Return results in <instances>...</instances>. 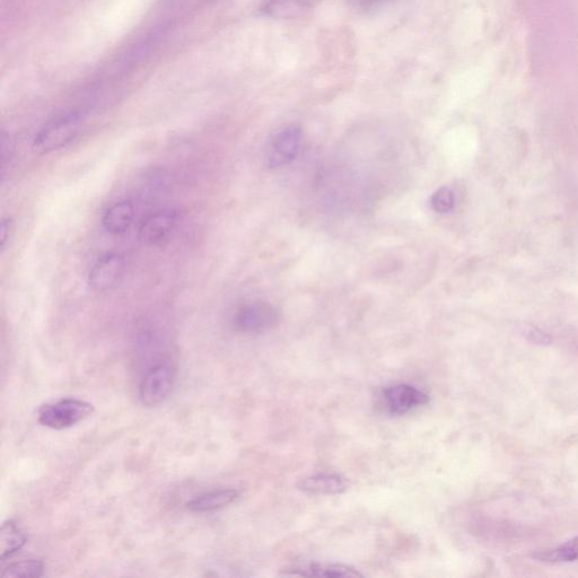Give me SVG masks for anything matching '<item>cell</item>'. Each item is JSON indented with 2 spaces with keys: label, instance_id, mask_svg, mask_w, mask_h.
I'll use <instances>...</instances> for the list:
<instances>
[{
  "label": "cell",
  "instance_id": "obj_1",
  "mask_svg": "<svg viewBox=\"0 0 578 578\" xmlns=\"http://www.w3.org/2000/svg\"><path fill=\"white\" fill-rule=\"evenodd\" d=\"M83 116L78 112L65 113L43 126L33 139L34 150L49 154L63 150L80 135Z\"/></svg>",
  "mask_w": 578,
  "mask_h": 578
},
{
  "label": "cell",
  "instance_id": "obj_2",
  "mask_svg": "<svg viewBox=\"0 0 578 578\" xmlns=\"http://www.w3.org/2000/svg\"><path fill=\"white\" fill-rule=\"evenodd\" d=\"M175 367L171 358L163 359L144 371L138 397L146 407H156L170 397L175 382Z\"/></svg>",
  "mask_w": 578,
  "mask_h": 578
},
{
  "label": "cell",
  "instance_id": "obj_3",
  "mask_svg": "<svg viewBox=\"0 0 578 578\" xmlns=\"http://www.w3.org/2000/svg\"><path fill=\"white\" fill-rule=\"evenodd\" d=\"M93 413L94 406L90 402L68 398L43 406L39 410V423L61 431L84 422Z\"/></svg>",
  "mask_w": 578,
  "mask_h": 578
},
{
  "label": "cell",
  "instance_id": "obj_4",
  "mask_svg": "<svg viewBox=\"0 0 578 578\" xmlns=\"http://www.w3.org/2000/svg\"><path fill=\"white\" fill-rule=\"evenodd\" d=\"M302 137L299 126L289 125L277 130L267 146L266 160L269 168L278 169L292 163L299 155Z\"/></svg>",
  "mask_w": 578,
  "mask_h": 578
},
{
  "label": "cell",
  "instance_id": "obj_5",
  "mask_svg": "<svg viewBox=\"0 0 578 578\" xmlns=\"http://www.w3.org/2000/svg\"><path fill=\"white\" fill-rule=\"evenodd\" d=\"M277 320L278 313L273 305L266 302H250L236 310L233 326L242 334L257 335L273 328Z\"/></svg>",
  "mask_w": 578,
  "mask_h": 578
},
{
  "label": "cell",
  "instance_id": "obj_6",
  "mask_svg": "<svg viewBox=\"0 0 578 578\" xmlns=\"http://www.w3.org/2000/svg\"><path fill=\"white\" fill-rule=\"evenodd\" d=\"M126 271V259L119 252H108L96 260L89 274V285L93 291L105 293L116 288Z\"/></svg>",
  "mask_w": 578,
  "mask_h": 578
},
{
  "label": "cell",
  "instance_id": "obj_7",
  "mask_svg": "<svg viewBox=\"0 0 578 578\" xmlns=\"http://www.w3.org/2000/svg\"><path fill=\"white\" fill-rule=\"evenodd\" d=\"M428 400L426 393L407 384L393 385L382 393L385 410L397 416L405 415L417 407L426 405Z\"/></svg>",
  "mask_w": 578,
  "mask_h": 578
},
{
  "label": "cell",
  "instance_id": "obj_8",
  "mask_svg": "<svg viewBox=\"0 0 578 578\" xmlns=\"http://www.w3.org/2000/svg\"><path fill=\"white\" fill-rule=\"evenodd\" d=\"M178 223V214L172 209L157 210L147 215L138 227V239L148 245L162 243L169 238Z\"/></svg>",
  "mask_w": 578,
  "mask_h": 578
},
{
  "label": "cell",
  "instance_id": "obj_9",
  "mask_svg": "<svg viewBox=\"0 0 578 578\" xmlns=\"http://www.w3.org/2000/svg\"><path fill=\"white\" fill-rule=\"evenodd\" d=\"M135 207L128 200H121L105 210L102 217L104 230L112 235H121L129 231L134 223Z\"/></svg>",
  "mask_w": 578,
  "mask_h": 578
},
{
  "label": "cell",
  "instance_id": "obj_10",
  "mask_svg": "<svg viewBox=\"0 0 578 578\" xmlns=\"http://www.w3.org/2000/svg\"><path fill=\"white\" fill-rule=\"evenodd\" d=\"M319 0H266L262 11L274 19H296L312 10Z\"/></svg>",
  "mask_w": 578,
  "mask_h": 578
},
{
  "label": "cell",
  "instance_id": "obj_11",
  "mask_svg": "<svg viewBox=\"0 0 578 578\" xmlns=\"http://www.w3.org/2000/svg\"><path fill=\"white\" fill-rule=\"evenodd\" d=\"M238 490L221 489L205 494L187 504L188 510L194 513H209L224 509L239 497Z\"/></svg>",
  "mask_w": 578,
  "mask_h": 578
},
{
  "label": "cell",
  "instance_id": "obj_12",
  "mask_svg": "<svg viewBox=\"0 0 578 578\" xmlns=\"http://www.w3.org/2000/svg\"><path fill=\"white\" fill-rule=\"evenodd\" d=\"M305 493L317 495H337L345 492V480L337 475H317L305 478L299 485Z\"/></svg>",
  "mask_w": 578,
  "mask_h": 578
},
{
  "label": "cell",
  "instance_id": "obj_13",
  "mask_svg": "<svg viewBox=\"0 0 578 578\" xmlns=\"http://www.w3.org/2000/svg\"><path fill=\"white\" fill-rule=\"evenodd\" d=\"M291 576H304V577H362L361 573H358L356 569L348 567L345 565H326V564H309L301 567H294L291 569V573H285Z\"/></svg>",
  "mask_w": 578,
  "mask_h": 578
},
{
  "label": "cell",
  "instance_id": "obj_14",
  "mask_svg": "<svg viewBox=\"0 0 578 578\" xmlns=\"http://www.w3.org/2000/svg\"><path fill=\"white\" fill-rule=\"evenodd\" d=\"M26 544L25 534L14 521H7L0 531V559H6L20 551Z\"/></svg>",
  "mask_w": 578,
  "mask_h": 578
},
{
  "label": "cell",
  "instance_id": "obj_15",
  "mask_svg": "<svg viewBox=\"0 0 578 578\" xmlns=\"http://www.w3.org/2000/svg\"><path fill=\"white\" fill-rule=\"evenodd\" d=\"M534 558L549 563L575 562V560H578V538L568 541L556 549L534 555Z\"/></svg>",
  "mask_w": 578,
  "mask_h": 578
},
{
  "label": "cell",
  "instance_id": "obj_16",
  "mask_svg": "<svg viewBox=\"0 0 578 578\" xmlns=\"http://www.w3.org/2000/svg\"><path fill=\"white\" fill-rule=\"evenodd\" d=\"M45 573V565L40 560L30 559L7 566L2 572L3 578L41 577Z\"/></svg>",
  "mask_w": 578,
  "mask_h": 578
},
{
  "label": "cell",
  "instance_id": "obj_17",
  "mask_svg": "<svg viewBox=\"0 0 578 578\" xmlns=\"http://www.w3.org/2000/svg\"><path fill=\"white\" fill-rule=\"evenodd\" d=\"M431 205L437 213H450L455 206L453 191L446 187L437 190L431 199Z\"/></svg>",
  "mask_w": 578,
  "mask_h": 578
},
{
  "label": "cell",
  "instance_id": "obj_18",
  "mask_svg": "<svg viewBox=\"0 0 578 578\" xmlns=\"http://www.w3.org/2000/svg\"><path fill=\"white\" fill-rule=\"evenodd\" d=\"M15 151V146L13 144V140L10 136H6L3 134V144H2V163L3 168H5L6 163L12 160L13 154Z\"/></svg>",
  "mask_w": 578,
  "mask_h": 578
},
{
  "label": "cell",
  "instance_id": "obj_19",
  "mask_svg": "<svg viewBox=\"0 0 578 578\" xmlns=\"http://www.w3.org/2000/svg\"><path fill=\"white\" fill-rule=\"evenodd\" d=\"M13 231V222L10 217L4 218L2 223V250L4 251L7 247L8 241L11 239V233Z\"/></svg>",
  "mask_w": 578,
  "mask_h": 578
},
{
  "label": "cell",
  "instance_id": "obj_20",
  "mask_svg": "<svg viewBox=\"0 0 578 578\" xmlns=\"http://www.w3.org/2000/svg\"><path fill=\"white\" fill-rule=\"evenodd\" d=\"M354 2L362 8H373L387 2V0H354Z\"/></svg>",
  "mask_w": 578,
  "mask_h": 578
}]
</instances>
